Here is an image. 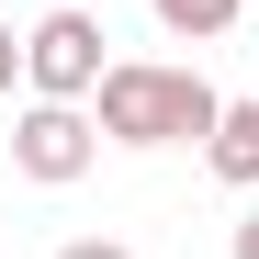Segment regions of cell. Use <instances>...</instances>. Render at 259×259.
<instances>
[{
    "label": "cell",
    "mask_w": 259,
    "mask_h": 259,
    "mask_svg": "<svg viewBox=\"0 0 259 259\" xmlns=\"http://www.w3.org/2000/svg\"><path fill=\"white\" fill-rule=\"evenodd\" d=\"M102 136L113 147H214V124H226V91H214L203 68H158V57H113L102 68Z\"/></svg>",
    "instance_id": "6da1fadb"
},
{
    "label": "cell",
    "mask_w": 259,
    "mask_h": 259,
    "mask_svg": "<svg viewBox=\"0 0 259 259\" xmlns=\"http://www.w3.org/2000/svg\"><path fill=\"white\" fill-rule=\"evenodd\" d=\"M102 68H113V57H102V23L79 12V0H57V12L23 34V91H34V102H91Z\"/></svg>",
    "instance_id": "7a4b0ae2"
},
{
    "label": "cell",
    "mask_w": 259,
    "mask_h": 259,
    "mask_svg": "<svg viewBox=\"0 0 259 259\" xmlns=\"http://www.w3.org/2000/svg\"><path fill=\"white\" fill-rule=\"evenodd\" d=\"M102 147H113V136H102L91 102H23V124H12V169H23V181H46V192L91 181Z\"/></svg>",
    "instance_id": "3957f363"
},
{
    "label": "cell",
    "mask_w": 259,
    "mask_h": 259,
    "mask_svg": "<svg viewBox=\"0 0 259 259\" xmlns=\"http://www.w3.org/2000/svg\"><path fill=\"white\" fill-rule=\"evenodd\" d=\"M203 169H214L226 192H259V102H226V124H214Z\"/></svg>",
    "instance_id": "277c9868"
},
{
    "label": "cell",
    "mask_w": 259,
    "mask_h": 259,
    "mask_svg": "<svg viewBox=\"0 0 259 259\" xmlns=\"http://www.w3.org/2000/svg\"><path fill=\"white\" fill-rule=\"evenodd\" d=\"M147 12H158L169 34H181V46H226V34H237V12H248V0H147Z\"/></svg>",
    "instance_id": "5b68a950"
},
{
    "label": "cell",
    "mask_w": 259,
    "mask_h": 259,
    "mask_svg": "<svg viewBox=\"0 0 259 259\" xmlns=\"http://www.w3.org/2000/svg\"><path fill=\"white\" fill-rule=\"evenodd\" d=\"M57 259H136V248H124V237H68Z\"/></svg>",
    "instance_id": "8992f818"
},
{
    "label": "cell",
    "mask_w": 259,
    "mask_h": 259,
    "mask_svg": "<svg viewBox=\"0 0 259 259\" xmlns=\"http://www.w3.org/2000/svg\"><path fill=\"white\" fill-rule=\"evenodd\" d=\"M12 79H23V34L0 23V91H12Z\"/></svg>",
    "instance_id": "52a82bcc"
},
{
    "label": "cell",
    "mask_w": 259,
    "mask_h": 259,
    "mask_svg": "<svg viewBox=\"0 0 259 259\" xmlns=\"http://www.w3.org/2000/svg\"><path fill=\"white\" fill-rule=\"evenodd\" d=\"M237 259H259V214H248V226H237Z\"/></svg>",
    "instance_id": "ba28073f"
}]
</instances>
